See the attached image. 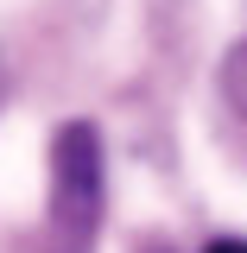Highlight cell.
I'll return each instance as SVG.
<instances>
[{"instance_id":"obj_1","label":"cell","mask_w":247,"mask_h":253,"mask_svg":"<svg viewBox=\"0 0 247 253\" xmlns=\"http://www.w3.org/2000/svg\"><path fill=\"white\" fill-rule=\"evenodd\" d=\"M51 215L70 234H95L101 221V133L89 121H63L51 139Z\"/></svg>"},{"instance_id":"obj_2","label":"cell","mask_w":247,"mask_h":253,"mask_svg":"<svg viewBox=\"0 0 247 253\" xmlns=\"http://www.w3.org/2000/svg\"><path fill=\"white\" fill-rule=\"evenodd\" d=\"M222 95H228V108L247 121V38L228 44V57H222Z\"/></svg>"},{"instance_id":"obj_3","label":"cell","mask_w":247,"mask_h":253,"mask_svg":"<svg viewBox=\"0 0 247 253\" xmlns=\"http://www.w3.org/2000/svg\"><path fill=\"white\" fill-rule=\"evenodd\" d=\"M203 253H247V241H235V234H222V241H209Z\"/></svg>"}]
</instances>
